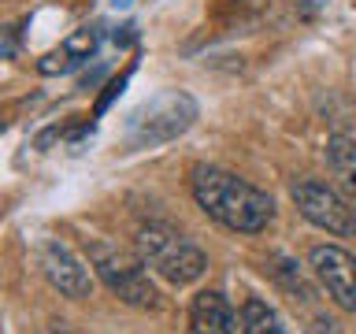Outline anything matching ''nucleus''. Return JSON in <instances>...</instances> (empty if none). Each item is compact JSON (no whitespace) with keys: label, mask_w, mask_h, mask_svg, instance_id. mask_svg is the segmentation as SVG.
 Returning a JSON list of instances; mask_svg holds the SVG:
<instances>
[{"label":"nucleus","mask_w":356,"mask_h":334,"mask_svg":"<svg viewBox=\"0 0 356 334\" xmlns=\"http://www.w3.org/2000/svg\"><path fill=\"white\" fill-rule=\"evenodd\" d=\"M189 186H193L197 205L216 223H222L227 230L260 234V230L271 227V219H275V200L267 197L260 186L245 182V178L222 171V167L197 164Z\"/></svg>","instance_id":"1"},{"label":"nucleus","mask_w":356,"mask_h":334,"mask_svg":"<svg viewBox=\"0 0 356 334\" xmlns=\"http://www.w3.org/2000/svg\"><path fill=\"white\" fill-rule=\"evenodd\" d=\"M138 256L149 271L167 278L171 286L197 283L208 267V256L189 238H182L175 227H167V223H149V227L138 230Z\"/></svg>","instance_id":"2"},{"label":"nucleus","mask_w":356,"mask_h":334,"mask_svg":"<svg viewBox=\"0 0 356 334\" xmlns=\"http://www.w3.org/2000/svg\"><path fill=\"white\" fill-rule=\"evenodd\" d=\"M197 119V100L182 93V89H167V93L152 97L149 104H141L130 116L127 145L130 149H152V145L175 141L178 134H186Z\"/></svg>","instance_id":"3"},{"label":"nucleus","mask_w":356,"mask_h":334,"mask_svg":"<svg viewBox=\"0 0 356 334\" xmlns=\"http://www.w3.org/2000/svg\"><path fill=\"white\" fill-rule=\"evenodd\" d=\"M289 197L312 227L338 234V238H356V205L349 197H341L334 186L319 182V178H300L289 189Z\"/></svg>","instance_id":"4"},{"label":"nucleus","mask_w":356,"mask_h":334,"mask_svg":"<svg viewBox=\"0 0 356 334\" xmlns=\"http://www.w3.org/2000/svg\"><path fill=\"white\" fill-rule=\"evenodd\" d=\"M93 260H97V271L104 278V286L119 301H127L130 308H141V312L160 308V289L152 286L141 256H122V253H100L97 249Z\"/></svg>","instance_id":"5"},{"label":"nucleus","mask_w":356,"mask_h":334,"mask_svg":"<svg viewBox=\"0 0 356 334\" xmlns=\"http://www.w3.org/2000/svg\"><path fill=\"white\" fill-rule=\"evenodd\" d=\"M308 267L345 312H356V256L353 253H345L341 245H316L308 253Z\"/></svg>","instance_id":"6"},{"label":"nucleus","mask_w":356,"mask_h":334,"mask_svg":"<svg viewBox=\"0 0 356 334\" xmlns=\"http://www.w3.org/2000/svg\"><path fill=\"white\" fill-rule=\"evenodd\" d=\"M41 267H44V278L60 289V294L67 297H89L93 294V278H89V271L82 267V260L67 249L63 241H44L41 249Z\"/></svg>","instance_id":"7"},{"label":"nucleus","mask_w":356,"mask_h":334,"mask_svg":"<svg viewBox=\"0 0 356 334\" xmlns=\"http://www.w3.org/2000/svg\"><path fill=\"white\" fill-rule=\"evenodd\" d=\"M97 45H100V30L97 26H82V30H74L67 41L56 45L52 52H44L38 60V71L41 74H67V71H74V67H82L86 60H93Z\"/></svg>","instance_id":"8"},{"label":"nucleus","mask_w":356,"mask_h":334,"mask_svg":"<svg viewBox=\"0 0 356 334\" xmlns=\"http://www.w3.org/2000/svg\"><path fill=\"white\" fill-rule=\"evenodd\" d=\"M189 334H234V308L216 289H200L189 305Z\"/></svg>","instance_id":"9"},{"label":"nucleus","mask_w":356,"mask_h":334,"mask_svg":"<svg viewBox=\"0 0 356 334\" xmlns=\"http://www.w3.org/2000/svg\"><path fill=\"white\" fill-rule=\"evenodd\" d=\"M327 164L334 178H338L341 193L356 205V138H349V134H334V138L327 141Z\"/></svg>","instance_id":"10"},{"label":"nucleus","mask_w":356,"mask_h":334,"mask_svg":"<svg viewBox=\"0 0 356 334\" xmlns=\"http://www.w3.org/2000/svg\"><path fill=\"white\" fill-rule=\"evenodd\" d=\"M241 331L245 334H286L278 316H275V308H267L260 297H249L241 305Z\"/></svg>","instance_id":"11"},{"label":"nucleus","mask_w":356,"mask_h":334,"mask_svg":"<svg viewBox=\"0 0 356 334\" xmlns=\"http://www.w3.org/2000/svg\"><path fill=\"white\" fill-rule=\"evenodd\" d=\"M127 78H130V74H119V78H115V82H111V86H108V93H104V97H100V104H97V116H104V111H108V104H111V100H115V97L122 93V86H127Z\"/></svg>","instance_id":"12"},{"label":"nucleus","mask_w":356,"mask_h":334,"mask_svg":"<svg viewBox=\"0 0 356 334\" xmlns=\"http://www.w3.org/2000/svg\"><path fill=\"white\" fill-rule=\"evenodd\" d=\"M15 45H19V26H8L4 30V60L15 56Z\"/></svg>","instance_id":"13"}]
</instances>
